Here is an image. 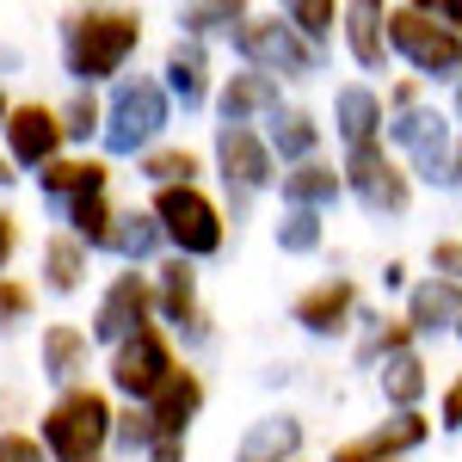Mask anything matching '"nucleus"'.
<instances>
[{
  "label": "nucleus",
  "instance_id": "6e6552de",
  "mask_svg": "<svg viewBox=\"0 0 462 462\" xmlns=\"http://www.w3.org/2000/svg\"><path fill=\"white\" fill-rule=\"evenodd\" d=\"M389 143L407 148V161H413L420 179H431V185H457V136H450V124H444L438 111H426V106L394 111L389 117Z\"/></svg>",
  "mask_w": 462,
  "mask_h": 462
},
{
  "label": "nucleus",
  "instance_id": "7ed1b4c3",
  "mask_svg": "<svg viewBox=\"0 0 462 462\" xmlns=\"http://www.w3.org/2000/svg\"><path fill=\"white\" fill-rule=\"evenodd\" d=\"M167 117H173L167 87H161L154 74H124V80L111 87V99H106V130H99V143H106L111 154H148V148L161 143Z\"/></svg>",
  "mask_w": 462,
  "mask_h": 462
},
{
  "label": "nucleus",
  "instance_id": "4be33fe9",
  "mask_svg": "<svg viewBox=\"0 0 462 462\" xmlns=\"http://www.w3.org/2000/svg\"><path fill=\"white\" fill-rule=\"evenodd\" d=\"M235 462H302V420H290V413L253 420L235 444Z\"/></svg>",
  "mask_w": 462,
  "mask_h": 462
},
{
  "label": "nucleus",
  "instance_id": "4c0bfd02",
  "mask_svg": "<svg viewBox=\"0 0 462 462\" xmlns=\"http://www.w3.org/2000/svg\"><path fill=\"white\" fill-rule=\"evenodd\" d=\"M0 462H50L37 431H0Z\"/></svg>",
  "mask_w": 462,
  "mask_h": 462
},
{
  "label": "nucleus",
  "instance_id": "a878e982",
  "mask_svg": "<svg viewBox=\"0 0 462 462\" xmlns=\"http://www.w3.org/2000/svg\"><path fill=\"white\" fill-rule=\"evenodd\" d=\"M265 148H272L284 167H302V161H315V148H320V124L309 111H272Z\"/></svg>",
  "mask_w": 462,
  "mask_h": 462
},
{
  "label": "nucleus",
  "instance_id": "e433bc0d",
  "mask_svg": "<svg viewBox=\"0 0 462 462\" xmlns=\"http://www.w3.org/2000/svg\"><path fill=\"white\" fill-rule=\"evenodd\" d=\"M32 284H19V278H0V327H19V320H32Z\"/></svg>",
  "mask_w": 462,
  "mask_h": 462
},
{
  "label": "nucleus",
  "instance_id": "473e14b6",
  "mask_svg": "<svg viewBox=\"0 0 462 462\" xmlns=\"http://www.w3.org/2000/svg\"><path fill=\"white\" fill-rule=\"evenodd\" d=\"M284 19L302 43H320V37H333V25L346 19V6H333V0H290Z\"/></svg>",
  "mask_w": 462,
  "mask_h": 462
},
{
  "label": "nucleus",
  "instance_id": "2f4dec72",
  "mask_svg": "<svg viewBox=\"0 0 462 462\" xmlns=\"http://www.w3.org/2000/svg\"><path fill=\"white\" fill-rule=\"evenodd\" d=\"M204 173V161L191 154V148H148L143 154V179H154V191H167V185H198Z\"/></svg>",
  "mask_w": 462,
  "mask_h": 462
},
{
  "label": "nucleus",
  "instance_id": "c03bdc74",
  "mask_svg": "<svg viewBox=\"0 0 462 462\" xmlns=\"http://www.w3.org/2000/svg\"><path fill=\"white\" fill-rule=\"evenodd\" d=\"M431 13H438V19H450V25H457V32H462V0H438Z\"/></svg>",
  "mask_w": 462,
  "mask_h": 462
},
{
  "label": "nucleus",
  "instance_id": "ddd939ff",
  "mask_svg": "<svg viewBox=\"0 0 462 462\" xmlns=\"http://www.w3.org/2000/svg\"><path fill=\"white\" fill-rule=\"evenodd\" d=\"M154 320L179 327L185 339H204V333H210V327H204V309H198V265L179 259V253L154 272Z\"/></svg>",
  "mask_w": 462,
  "mask_h": 462
},
{
  "label": "nucleus",
  "instance_id": "c756f323",
  "mask_svg": "<svg viewBox=\"0 0 462 462\" xmlns=\"http://www.w3.org/2000/svg\"><path fill=\"white\" fill-rule=\"evenodd\" d=\"M62 222H69L74 241H87L93 253L111 247V222H117V204H111V191H99V198H74L69 210H62Z\"/></svg>",
  "mask_w": 462,
  "mask_h": 462
},
{
  "label": "nucleus",
  "instance_id": "a19ab883",
  "mask_svg": "<svg viewBox=\"0 0 462 462\" xmlns=\"http://www.w3.org/2000/svg\"><path fill=\"white\" fill-rule=\"evenodd\" d=\"M438 413H444V431H462V383H450V389H444Z\"/></svg>",
  "mask_w": 462,
  "mask_h": 462
},
{
  "label": "nucleus",
  "instance_id": "49530a36",
  "mask_svg": "<svg viewBox=\"0 0 462 462\" xmlns=\"http://www.w3.org/2000/svg\"><path fill=\"white\" fill-rule=\"evenodd\" d=\"M6 117H13V99H6V87H0V130H6Z\"/></svg>",
  "mask_w": 462,
  "mask_h": 462
},
{
  "label": "nucleus",
  "instance_id": "412c9836",
  "mask_svg": "<svg viewBox=\"0 0 462 462\" xmlns=\"http://www.w3.org/2000/svg\"><path fill=\"white\" fill-rule=\"evenodd\" d=\"M198 413H204V376L179 364V376L148 401V420H154V431H161V444H167V438L185 444V426H191Z\"/></svg>",
  "mask_w": 462,
  "mask_h": 462
},
{
  "label": "nucleus",
  "instance_id": "a18cd8bd",
  "mask_svg": "<svg viewBox=\"0 0 462 462\" xmlns=\"http://www.w3.org/2000/svg\"><path fill=\"white\" fill-rule=\"evenodd\" d=\"M13 179H19V167H13V161H6V148H0V185H13Z\"/></svg>",
  "mask_w": 462,
  "mask_h": 462
},
{
  "label": "nucleus",
  "instance_id": "7c9ffc66",
  "mask_svg": "<svg viewBox=\"0 0 462 462\" xmlns=\"http://www.w3.org/2000/svg\"><path fill=\"white\" fill-rule=\"evenodd\" d=\"M247 19H253V13L241 6V0H198V6H179V25H185L191 43H198V37H210V32H235V37H241Z\"/></svg>",
  "mask_w": 462,
  "mask_h": 462
},
{
  "label": "nucleus",
  "instance_id": "423d86ee",
  "mask_svg": "<svg viewBox=\"0 0 462 462\" xmlns=\"http://www.w3.org/2000/svg\"><path fill=\"white\" fill-rule=\"evenodd\" d=\"M111 389L124 394L130 407H148L154 394L167 389L179 376V357H173V339L161 333V327H143L136 339H124L117 352H111Z\"/></svg>",
  "mask_w": 462,
  "mask_h": 462
},
{
  "label": "nucleus",
  "instance_id": "f03ea898",
  "mask_svg": "<svg viewBox=\"0 0 462 462\" xmlns=\"http://www.w3.org/2000/svg\"><path fill=\"white\" fill-rule=\"evenodd\" d=\"M111 426H117L111 394L93 389V383H80V389H62L43 407L37 438H43L50 462H99V450L111 444Z\"/></svg>",
  "mask_w": 462,
  "mask_h": 462
},
{
  "label": "nucleus",
  "instance_id": "f704fd0d",
  "mask_svg": "<svg viewBox=\"0 0 462 462\" xmlns=\"http://www.w3.org/2000/svg\"><path fill=\"white\" fill-rule=\"evenodd\" d=\"M111 444H117V450H154L161 431H154V420H148V407H124L117 426H111Z\"/></svg>",
  "mask_w": 462,
  "mask_h": 462
},
{
  "label": "nucleus",
  "instance_id": "bb28decb",
  "mask_svg": "<svg viewBox=\"0 0 462 462\" xmlns=\"http://www.w3.org/2000/svg\"><path fill=\"white\" fill-rule=\"evenodd\" d=\"M167 235H161V222H154V210H136V204H117V222H111V247L117 259H130V265H143V259H154V247H161Z\"/></svg>",
  "mask_w": 462,
  "mask_h": 462
},
{
  "label": "nucleus",
  "instance_id": "9b49d317",
  "mask_svg": "<svg viewBox=\"0 0 462 462\" xmlns=\"http://www.w3.org/2000/svg\"><path fill=\"white\" fill-rule=\"evenodd\" d=\"M216 173H222L235 204H247L253 191H265L272 179H284L278 173V154L265 148V136L259 130H235V124H216Z\"/></svg>",
  "mask_w": 462,
  "mask_h": 462
},
{
  "label": "nucleus",
  "instance_id": "393cba45",
  "mask_svg": "<svg viewBox=\"0 0 462 462\" xmlns=\"http://www.w3.org/2000/svg\"><path fill=\"white\" fill-rule=\"evenodd\" d=\"M339 191H346V179L333 173L327 161H302V167H290L284 173V210H327V204H339Z\"/></svg>",
  "mask_w": 462,
  "mask_h": 462
},
{
  "label": "nucleus",
  "instance_id": "f8f14e48",
  "mask_svg": "<svg viewBox=\"0 0 462 462\" xmlns=\"http://www.w3.org/2000/svg\"><path fill=\"white\" fill-rule=\"evenodd\" d=\"M143 327H154V284H148L143 272H117L106 290H99V309H93V339L99 346H124V339H136Z\"/></svg>",
  "mask_w": 462,
  "mask_h": 462
},
{
  "label": "nucleus",
  "instance_id": "6ab92c4d",
  "mask_svg": "<svg viewBox=\"0 0 462 462\" xmlns=\"http://www.w3.org/2000/svg\"><path fill=\"white\" fill-rule=\"evenodd\" d=\"M37 352H43V376H50V383L80 389L87 357H93V333H87V327H69V320H50L43 339H37Z\"/></svg>",
  "mask_w": 462,
  "mask_h": 462
},
{
  "label": "nucleus",
  "instance_id": "cd10ccee",
  "mask_svg": "<svg viewBox=\"0 0 462 462\" xmlns=\"http://www.w3.org/2000/svg\"><path fill=\"white\" fill-rule=\"evenodd\" d=\"M87 241H74L69 228H56L50 241H43V284L56 290V296H74V290L87 284Z\"/></svg>",
  "mask_w": 462,
  "mask_h": 462
},
{
  "label": "nucleus",
  "instance_id": "79ce46f5",
  "mask_svg": "<svg viewBox=\"0 0 462 462\" xmlns=\"http://www.w3.org/2000/svg\"><path fill=\"white\" fill-rule=\"evenodd\" d=\"M413 106H420V80H401L389 93V111H413Z\"/></svg>",
  "mask_w": 462,
  "mask_h": 462
},
{
  "label": "nucleus",
  "instance_id": "aec40b11",
  "mask_svg": "<svg viewBox=\"0 0 462 462\" xmlns=\"http://www.w3.org/2000/svg\"><path fill=\"white\" fill-rule=\"evenodd\" d=\"M339 32H346V50H352V62L364 74H383V69H389L394 50H389V13H383V6H370V0L346 6Z\"/></svg>",
  "mask_w": 462,
  "mask_h": 462
},
{
  "label": "nucleus",
  "instance_id": "f257e3e1",
  "mask_svg": "<svg viewBox=\"0 0 462 462\" xmlns=\"http://www.w3.org/2000/svg\"><path fill=\"white\" fill-rule=\"evenodd\" d=\"M143 50V13L136 6H74L62 13V69L74 87H99L130 69Z\"/></svg>",
  "mask_w": 462,
  "mask_h": 462
},
{
  "label": "nucleus",
  "instance_id": "20e7f679",
  "mask_svg": "<svg viewBox=\"0 0 462 462\" xmlns=\"http://www.w3.org/2000/svg\"><path fill=\"white\" fill-rule=\"evenodd\" d=\"M389 50L420 80H457L462 87V32L444 25L431 6H389Z\"/></svg>",
  "mask_w": 462,
  "mask_h": 462
},
{
  "label": "nucleus",
  "instance_id": "f3484780",
  "mask_svg": "<svg viewBox=\"0 0 462 462\" xmlns=\"http://www.w3.org/2000/svg\"><path fill=\"white\" fill-rule=\"evenodd\" d=\"M272 111H284V99H278V80L259 69L228 74L222 93H216V117L235 124V130H253V117H272Z\"/></svg>",
  "mask_w": 462,
  "mask_h": 462
},
{
  "label": "nucleus",
  "instance_id": "09e8293b",
  "mask_svg": "<svg viewBox=\"0 0 462 462\" xmlns=\"http://www.w3.org/2000/svg\"><path fill=\"white\" fill-rule=\"evenodd\" d=\"M457 117H462V87H457Z\"/></svg>",
  "mask_w": 462,
  "mask_h": 462
},
{
  "label": "nucleus",
  "instance_id": "4468645a",
  "mask_svg": "<svg viewBox=\"0 0 462 462\" xmlns=\"http://www.w3.org/2000/svg\"><path fill=\"white\" fill-rule=\"evenodd\" d=\"M352 315H357V284L352 278H320V284H309L296 302H290V320H296L302 333H315V339L346 333Z\"/></svg>",
  "mask_w": 462,
  "mask_h": 462
},
{
  "label": "nucleus",
  "instance_id": "1a4fd4ad",
  "mask_svg": "<svg viewBox=\"0 0 462 462\" xmlns=\"http://www.w3.org/2000/svg\"><path fill=\"white\" fill-rule=\"evenodd\" d=\"M339 179H346V191H352L370 216H401V210H407V198H413V185H407V173H401V161H394L383 143L346 148Z\"/></svg>",
  "mask_w": 462,
  "mask_h": 462
},
{
  "label": "nucleus",
  "instance_id": "de8ad7c7",
  "mask_svg": "<svg viewBox=\"0 0 462 462\" xmlns=\"http://www.w3.org/2000/svg\"><path fill=\"white\" fill-rule=\"evenodd\" d=\"M457 185H462V143H457Z\"/></svg>",
  "mask_w": 462,
  "mask_h": 462
},
{
  "label": "nucleus",
  "instance_id": "39448f33",
  "mask_svg": "<svg viewBox=\"0 0 462 462\" xmlns=\"http://www.w3.org/2000/svg\"><path fill=\"white\" fill-rule=\"evenodd\" d=\"M154 222H161V235H167V247L179 253V259H210V253H222V241H228V222H222V210H216V198L204 191V185H167V191H154Z\"/></svg>",
  "mask_w": 462,
  "mask_h": 462
},
{
  "label": "nucleus",
  "instance_id": "72a5a7b5",
  "mask_svg": "<svg viewBox=\"0 0 462 462\" xmlns=\"http://www.w3.org/2000/svg\"><path fill=\"white\" fill-rule=\"evenodd\" d=\"M56 111H62V136H69V143H87V136L106 130V106L93 99V87H74V99L56 106Z\"/></svg>",
  "mask_w": 462,
  "mask_h": 462
},
{
  "label": "nucleus",
  "instance_id": "9d476101",
  "mask_svg": "<svg viewBox=\"0 0 462 462\" xmlns=\"http://www.w3.org/2000/svg\"><path fill=\"white\" fill-rule=\"evenodd\" d=\"M6 161L19 167V173H43L62 148H69V136H62V111L43 106V99H13V117H6Z\"/></svg>",
  "mask_w": 462,
  "mask_h": 462
},
{
  "label": "nucleus",
  "instance_id": "dca6fc26",
  "mask_svg": "<svg viewBox=\"0 0 462 462\" xmlns=\"http://www.w3.org/2000/svg\"><path fill=\"white\" fill-rule=\"evenodd\" d=\"M333 130H339V143H346V148L383 143V130H389V106H383V93L364 87V80L339 87V93H333Z\"/></svg>",
  "mask_w": 462,
  "mask_h": 462
},
{
  "label": "nucleus",
  "instance_id": "c85d7f7f",
  "mask_svg": "<svg viewBox=\"0 0 462 462\" xmlns=\"http://www.w3.org/2000/svg\"><path fill=\"white\" fill-rule=\"evenodd\" d=\"M376 376H383V401H394L401 413H413V407H420V394H426V383H431V376H426V357L413 352V346L389 352Z\"/></svg>",
  "mask_w": 462,
  "mask_h": 462
},
{
  "label": "nucleus",
  "instance_id": "b1692460",
  "mask_svg": "<svg viewBox=\"0 0 462 462\" xmlns=\"http://www.w3.org/2000/svg\"><path fill=\"white\" fill-rule=\"evenodd\" d=\"M462 320V284H450V278H420V284L407 290V327L413 333H457Z\"/></svg>",
  "mask_w": 462,
  "mask_h": 462
},
{
  "label": "nucleus",
  "instance_id": "c9c22d12",
  "mask_svg": "<svg viewBox=\"0 0 462 462\" xmlns=\"http://www.w3.org/2000/svg\"><path fill=\"white\" fill-rule=\"evenodd\" d=\"M278 247L284 253H315L320 247V216L315 210H284V222H278Z\"/></svg>",
  "mask_w": 462,
  "mask_h": 462
},
{
  "label": "nucleus",
  "instance_id": "a211bd4d",
  "mask_svg": "<svg viewBox=\"0 0 462 462\" xmlns=\"http://www.w3.org/2000/svg\"><path fill=\"white\" fill-rule=\"evenodd\" d=\"M106 185H111V167H106V161H93V154H56V161L37 173V191L56 198L62 210H69L74 198H99Z\"/></svg>",
  "mask_w": 462,
  "mask_h": 462
},
{
  "label": "nucleus",
  "instance_id": "0eeeda50",
  "mask_svg": "<svg viewBox=\"0 0 462 462\" xmlns=\"http://www.w3.org/2000/svg\"><path fill=\"white\" fill-rule=\"evenodd\" d=\"M235 50L247 56V69L259 74H290V80H302V74H315L320 69V50L315 43H302V37L290 32V19L284 13H253L247 25H241V37H235Z\"/></svg>",
  "mask_w": 462,
  "mask_h": 462
},
{
  "label": "nucleus",
  "instance_id": "58836bf2",
  "mask_svg": "<svg viewBox=\"0 0 462 462\" xmlns=\"http://www.w3.org/2000/svg\"><path fill=\"white\" fill-rule=\"evenodd\" d=\"M431 272L450 278V284H462V241H438V247H431Z\"/></svg>",
  "mask_w": 462,
  "mask_h": 462
},
{
  "label": "nucleus",
  "instance_id": "ea45409f",
  "mask_svg": "<svg viewBox=\"0 0 462 462\" xmlns=\"http://www.w3.org/2000/svg\"><path fill=\"white\" fill-rule=\"evenodd\" d=\"M13 253H19V216H13V210H0V278H6Z\"/></svg>",
  "mask_w": 462,
  "mask_h": 462
},
{
  "label": "nucleus",
  "instance_id": "5701e85b",
  "mask_svg": "<svg viewBox=\"0 0 462 462\" xmlns=\"http://www.w3.org/2000/svg\"><path fill=\"white\" fill-rule=\"evenodd\" d=\"M161 87H167V99H179L185 111H204V99H210V56H204V43L179 37L173 50H167Z\"/></svg>",
  "mask_w": 462,
  "mask_h": 462
},
{
  "label": "nucleus",
  "instance_id": "2eb2a0df",
  "mask_svg": "<svg viewBox=\"0 0 462 462\" xmlns=\"http://www.w3.org/2000/svg\"><path fill=\"white\" fill-rule=\"evenodd\" d=\"M426 420L420 413H394V420H383V426L357 431V438H346V444H333V462H394L407 457V450H420L426 444Z\"/></svg>",
  "mask_w": 462,
  "mask_h": 462
},
{
  "label": "nucleus",
  "instance_id": "8fccbe9b",
  "mask_svg": "<svg viewBox=\"0 0 462 462\" xmlns=\"http://www.w3.org/2000/svg\"><path fill=\"white\" fill-rule=\"evenodd\" d=\"M457 333H462V320H457Z\"/></svg>",
  "mask_w": 462,
  "mask_h": 462
},
{
  "label": "nucleus",
  "instance_id": "37998d69",
  "mask_svg": "<svg viewBox=\"0 0 462 462\" xmlns=\"http://www.w3.org/2000/svg\"><path fill=\"white\" fill-rule=\"evenodd\" d=\"M148 462H185V444L167 438V444H154V450H148Z\"/></svg>",
  "mask_w": 462,
  "mask_h": 462
}]
</instances>
